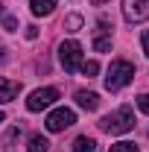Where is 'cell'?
I'll list each match as a JSON object with an SVG mask.
<instances>
[{
  "instance_id": "5",
  "label": "cell",
  "mask_w": 149,
  "mask_h": 152,
  "mask_svg": "<svg viewBox=\"0 0 149 152\" xmlns=\"http://www.w3.org/2000/svg\"><path fill=\"white\" fill-rule=\"evenodd\" d=\"M56 99H58V91H56V88H38V91L29 94L26 108H29V111H44V108H50Z\"/></svg>"
},
{
  "instance_id": "13",
  "label": "cell",
  "mask_w": 149,
  "mask_h": 152,
  "mask_svg": "<svg viewBox=\"0 0 149 152\" xmlns=\"http://www.w3.org/2000/svg\"><path fill=\"white\" fill-rule=\"evenodd\" d=\"M64 29H67V32L82 29V15H67V20H64Z\"/></svg>"
},
{
  "instance_id": "22",
  "label": "cell",
  "mask_w": 149,
  "mask_h": 152,
  "mask_svg": "<svg viewBox=\"0 0 149 152\" xmlns=\"http://www.w3.org/2000/svg\"><path fill=\"white\" fill-rule=\"evenodd\" d=\"M0 15H3V6H0Z\"/></svg>"
},
{
  "instance_id": "18",
  "label": "cell",
  "mask_w": 149,
  "mask_h": 152,
  "mask_svg": "<svg viewBox=\"0 0 149 152\" xmlns=\"http://www.w3.org/2000/svg\"><path fill=\"white\" fill-rule=\"evenodd\" d=\"M143 56L149 58V32H143Z\"/></svg>"
},
{
  "instance_id": "12",
  "label": "cell",
  "mask_w": 149,
  "mask_h": 152,
  "mask_svg": "<svg viewBox=\"0 0 149 152\" xmlns=\"http://www.w3.org/2000/svg\"><path fill=\"white\" fill-rule=\"evenodd\" d=\"M73 152H96V143H93L91 137L82 134V137H76V140H73Z\"/></svg>"
},
{
  "instance_id": "1",
  "label": "cell",
  "mask_w": 149,
  "mask_h": 152,
  "mask_svg": "<svg viewBox=\"0 0 149 152\" xmlns=\"http://www.w3.org/2000/svg\"><path fill=\"white\" fill-rule=\"evenodd\" d=\"M99 129L108 134H126L134 129V111H131L129 105H123V108H117V111H111L108 117H102L99 120Z\"/></svg>"
},
{
  "instance_id": "9",
  "label": "cell",
  "mask_w": 149,
  "mask_h": 152,
  "mask_svg": "<svg viewBox=\"0 0 149 152\" xmlns=\"http://www.w3.org/2000/svg\"><path fill=\"white\" fill-rule=\"evenodd\" d=\"M18 91H20L18 82H12V79H3V76H0V102H12V99L18 96Z\"/></svg>"
},
{
  "instance_id": "15",
  "label": "cell",
  "mask_w": 149,
  "mask_h": 152,
  "mask_svg": "<svg viewBox=\"0 0 149 152\" xmlns=\"http://www.w3.org/2000/svg\"><path fill=\"white\" fill-rule=\"evenodd\" d=\"M79 70H82L85 76H96V73H99V64H96V61H82Z\"/></svg>"
},
{
  "instance_id": "19",
  "label": "cell",
  "mask_w": 149,
  "mask_h": 152,
  "mask_svg": "<svg viewBox=\"0 0 149 152\" xmlns=\"http://www.w3.org/2000/svg\"><path fill=\"white\" fill-rule=\"evenodd\" d=\"M6 58H9V56H6V50H3V47H0V64H3V61H6Z\"/></svg>"
},
{
  "instance_id": "20",
  "label": "cell",
  "mask_w": 149,
  "mask_h": 152,
  "mask_svg": "<svg viewBox=\"0 0 149 152\" xmlns=\"http://www.w3.org/2000/svg\"><path fill=\"white\" fill-rule=\"evenodd\" d=\"M93 3H96V6H102V3H105V0H93Z\"/></svg>"
},
{
  "instance_id": "10",
  "label": "cell",
  "mask_w": 149,
  "mask_h": 152,
  "mask_svg": "<svg viewBox=\"0 0 149 152\" xmlns=\"http://www.w3.org/2000/svg\"><path fill=\"white\" fill-rule=\"evenodd\" d=\"M29 9H32V15H35V18H47V15H53L56 0H32V3H29Z\"/></svg>"
},
{
  "instance_id": "8",
  "label": "cell",
  "mask_w": 149,
  "mask_h": 152,
  "mask_svg": "<svg viewBox=\"0 0 149 152\" xmlns=\"http://www.w3.org/2000/svg\"><path fill=\"white\" fill-rule=\"evenodd\" d=\"M76 105H79V108H85V111H96L99 96L93 94V91H76Z\"/></svg>"
},
{
  "instance_id": "21",
  "label": "cell",
  "mask_w": 149,
  "mask_h": 152,
  "mask_svg": "<svg viewBox=\"0 0 149 152\" xmlns=\"http://www.w3.org/2000/svg\"><path fill=\"white\" fill-rule=\"evenodd\" d=\"M3 120H6V114H3V111H0V123H3Z\"/></svg>"
},
{
  "instance_id": "3",
  "label": "cell",
  "mask_w": 149,
  "mask_h": 152,
  "mask_svg": "<svg viewBox=\"0 0 149 152\" xmlns=\"http://www.w3.org/2000/svg\"><path fill=\"white\" fill-rule=\"evenodd\" d=\"M58 61H61V67L67 73H76L82 67V44L79 41H64L58 47Z\"/></svg>"
},
{
  "instance_id": "6",
  "label": "cell",
  "mask_w": 149,
  "mask_h": 152,
  "mask_svg": "<svg viewBox=\"0 0 149 152\" xmlns=\"http://www.w3.org/2000/svg\"><path fill=\"white\" fill-rule=\"evenodd\" d=\"M123 18L129 23L149 20V0H123Z\"/></svg>"
},
{
  "instance_id": "17",
  "label": "cell",
  "mask_w": 149,
  "mask_h": 152,
  "mask_svg": "<svg viewBox=\"0 0 149 152\" xmlns=\"http://www.w3.org/2000/svg\"><path fill=\"white\" fill-rule=\"evenodd\" d=\"M3 26H6L9 32H15V29H18V20L15 18H3Z\"/></svg>"
},
{
  "instance_id": "4",
  "label": "cell",
  "mask_w": 149,
  "mask_h": 152,
  "mask_svg": "<svg viewBox=\"0 0 149 152\" xmlns=\"http://www.w3.org/2000/svg\"><path fill=\"white\" fill-rule=\"evenodd\" d=\"M44 123H47V132H64L76 123V114H73V108H56V111L47 114Z\"/></svg>"
},
{
  "instance_id": "11",
  "label": "cell",
  "mask_w": 149,
  "mask_h": 152,
  "mask_svg": "<svg viewBox=\"0 0 149 152\" xmlns=\"http://www.w3.org/2000/svg\"><path fill=\"white\" fill-rule=\"evenodd\" d=\"M47 149H50V143H47V137H41V134H32L29 143H26V152H47Z\"/></svg>"
},
{
  "instance_id": "16",
  "label": "cell",
  "mask_w": 149,
  "mask_h": 152,
  "mask_svg": "<svg viewBox=\"0 0 149 152\" xmlns=\"http://www.w3.org/2000/svg\"><path fill=\"white\" fill-rule=\"evenodd\" d=\"M137 108H140L143 114H149V94H140V96H137Z\"/></svg>"
},
{
  "instance_id": "2",
  "label": "cell",
  "mask_w": 149,
  "mask_h": 152,
  "mask_svg": "<svg viewBox=\"0 0 149 152\" xmlns=\"http://www.w3.org/2000/svg\"><path fill=\"white\" fill-rule=\"evenodd\" d=\"M131 79H134V64L117 58V61H111V67H108V73H105V88H108V91H120V88L129 85Z\"/></svg>"
},
{
  "instance_id": "14",
  "label": "cell",
  "mask_w": 149,
  "mask_h": 152,
  "mask_svg": "<svg viewBox=\"0 0 149 152\" xmlns=\"http://www.w3.org/2000/svg\"><path fill=\"white\" fill-rule=\"evenodd\" d=\"M108 152H140V149H137L134 143H129V140H120V143H114Z\"/></svg>"
},
{
  "instance_id": "7",
  "label": "cell",
  "mask_w": 149,
  "mask_h": 152,
  "mask_svg": "<svg viewBox=\"0 0 149 152\" xmlns=\"http://www.w3.org/2000/svg\"><path fill=\"white\" fill-rule=\"evenodd\" d=\"M93 50H96V53H108V50H111V29H108L105 20L99 23V32L93 38Z\"/></svg>"
}]
</instances>
